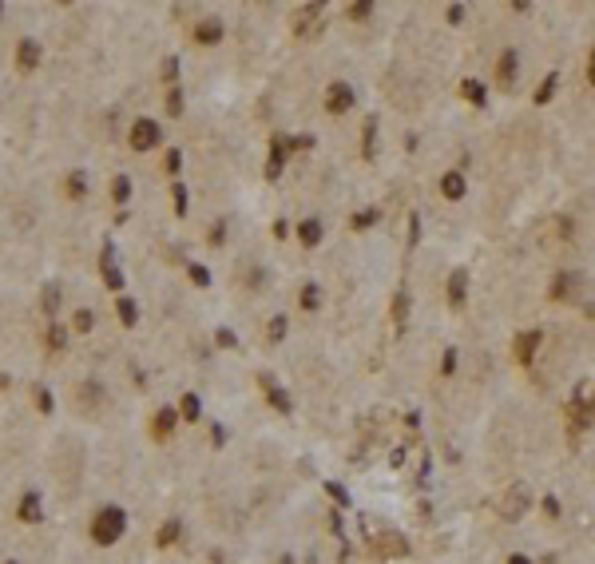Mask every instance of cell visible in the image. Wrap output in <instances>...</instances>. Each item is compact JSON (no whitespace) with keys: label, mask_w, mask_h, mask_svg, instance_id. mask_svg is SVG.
Listing matches in <instances>:
<instances>
[{"label":"cell","mask_w":595,"mask_h":564,"mask_svg":"<svg viewBox=\"0 0 595 564\" xmlns=\"http://www.w3.org/2000/svg\"><path fill=\"white\" fill-rule=\"evenodd\" d=\"M127 525H131L127 509L120 501H103V505H96V513L87 516V540L96 549H115L127 537Z\"/></svg>","instance_id":"1"},{"label":"cell","mask_w":595,"mask_h":564,"mask_svg":"<svg viewBox=\"0 0 595 564\" xmlns=\"http://www.w3.org/2000/svg\"><path fill=\"white\" fill-rule=\"evenodd\" d=\"M163 143V123L155 120V115H139V120L131 123V132H127V148L131 151H151Z\"/></svg>","instance_id":"2"},{"label":"cell","mask_w":595,"mask_h":564,"mask_svg":"<svg viewBox=\"0 0 595 564\" xmlns=\"http://www.w3.org/2000/svg\"><path fill=\"white\" fill-rule=\"evenodd\" d=\"M99 274H103V286L120 298L123 295V282H127V279H123L120 262H115V243H111V239H103V251H99Z\"/></svg>","instance_id":"3"},{"label":"cell","mask_w":595,"mask_h":564,"mask_svg":"<svg viewBox=\"0 0 595 564\" xmlns=\"http://www.w3.org/2000/svg\"><path fill=\"white\" fill-rule=\"evenodd\" d=\"M13 60H16V72H36V68H40V64H44V44H40V40L36 36H20V40H16V56H13Z\"/></svg>","instance_id":"4"},{"label":"cell","mask_w":595,"mask_h":564,"mask_svg":"<svg viewBox=\"0 0 595 564\" xmlns=\"http://www.w3.org/2000/svg\"><path fill=\"white\" fill-rule=\"evenodd\" d=\"M353 84H345V80H334V84L326 87V111L329 115H345V111L353 108Z\"/></svg>","instance_id":"5"},{"label":"cell","mask_w":595,"mask_h":564,"mask_svg":"<svg viewBox=\"0 0 595 564\" xmlns=\"http://www.w3.org/2000/svg\"><path fill=\"white\" fill-rule=\"evenodd\" d=\"M222 36H227V24H222L219 16H203V20H194V44L215 48Z\"/></svg>","instance_id":"6"},{"label":"cell","mask_w":595,"mask_h":564,"mask_svg":"<svg viewBox=\"0 0 595 564\" xmlns=\"http://www.w3.org/2000/svg\"><path fill=\"white\" fill-rule=\"evenodd\" d=\"M16 516L24 521V525H40L44 521V497H40L36 489H28L20 501H16Z\"/></svg>","instance_id":"7"},{"label":"cell","mask_w":595,"mask_h":564,"mask_svg":"<svg viewBox=\"0 0 595 564\" xmlns=\"http://www.w3.org/2000/svg\"><path fill=\"white\" fill-rule=\"evenodd\" d=\"M87 191H92V175H87L84 167H76V171H68V175H64V195L72 199V203L87 199Z\"/></svg>","instance_id":"8"},{"label":"cell","mask_w":595,"mask_h":564,"mask_svg":"<svg viewBox=\"0 0 595 564\" xmlns=\"http://www.w3.org/2000/svg\"><path fill=\"white\" fill-rule=\"evenodd\" d=\"M60 306H64V290H60V282H44V286H40V314H48V318L56 322Z\"/></svg>","instance_id":"9"},{"label":"cell","mask_w":595,"mask_h":564,"mask_svg":"<svg viewBox=\"0 0 595 564\" xmlns=\"http://www.w3.org/2000/svg\"><path fill=\"white\" fill-rule=\"evenodd\" d=\"M286 151H290V139L286 135H274L270 139V163H266V179H278L282 163H286Z\"/></svg>","instance_id":"10"},{"label":"cell","mask_w":595,"mask_h":564,"mask_svg":"<svg viewBox=\"0 0 595 564\" xmlns=\"http://www.w3.org/2000/svg\"><path fill=\"white\" fill-rule=\"evenodd\" d=\"M175 421H179V409H171V405L151 417V433H155V442H167L171 433H175Z\"/></svg>","instance_id":"11"},{"label":"cell","mask_w":595,"mask_h":564,"mask_svg":"<svg viewBox=\"0 0 595 564\" xmlns=\"http://www.w3.org/2000/svg\"><path fill=\"white\" fill-rule=\"evenodd\" d=\"M468 298V270H452L449 274V306H464Z\"/></svg>","instance_id":"12"},{"label":"cell","mask_w":595,"mask_h":564,"mask_svg":"<svg viewBox=\"0 0 595 564\" xmlns=\"http://www.w3.org/2000/svg\"><path fill=\"white\" fill-rule=\"evenodd\" d=\"M464 191H468V179H464L461 171L440 175V195L445 199H464Z\"/></svg>","instance_id":"13"},{"label":"cell","mask_w":595,"mask_h":564,"mask_svg":"<svg viewBox=\"0 0 595 564\" xmlns=\"http://www.w3.org/2000/svg\"><path fill=\"white\" fill-rule=\"evenodd\" d=\"M115 318H120L127 330H131L135 322H139V302H135L131 295H120V298H115Z\"/></svg>","instance_id":"14"},{"label":"cell","mask_w":595,"mask_h":564,"mask_svg":"<svg viewBox=\"0 0 595 564\" xmlns=\"http://www.w3.org/2000/svg\"><path fill=\"white\" fill-rule=\"evenodd\" d=\"M496 80L504 87H512V80H516V48H504L496 60Z\"/></svg>","instance_id":"15"},{"label":"cell","mask_w":595,"mask_h":564,"mask_svg":"<svg viewBox=\"0 0 595 564\" xmlns=\"http://www.w3.org/2000/svg\"><path fill=\"white\" fill-rule=\"evenodd\" d=\"M322 234H326L322 219H302V223H298V243H302V246H317V243H322Z\"/></svg>","instance_id":"16"},{"label":"cell","mask_w":595,"mask_h":564,"mask_svg":"<svg viewBox=\"0 0 595 564\" xmlns=\"http://www.w3.org/2000/svg\"><path fill=\"white\" fill-rule=\"evenodd\" d=\"M72 338V326H64V322H48V330H44V346L48 350H64Z\"/></svg>","instance_id":"17"},{"label":"cell","mask_w":595,"mask_h":564,"mask_svg":"<svg viewBox=\"0 0 595 564\" xmlns=\"http://www.w3.org/2000/svg\"><path fill=\"white\" fill-rule=\"evenodd\" d=\"M182 108H187V96H182V84L179 87H167V99H163V111H167L171 120H179Z\"/></svg>","instance_id":"18"},{"label":"cell","mask_w":595,"mask_h":564,"mask_svg":"<svg viewBox=\"0 0 595 564\" xmlns=\"http://www.w3.org/2000/svg\"><path fill=\"white\" fill-rule=\"evenodd\" d=\"M298 306H302V310H317V306H322V286H317V282H306L302 290H298Z\"/></svg>","instance_id":"19"},{"label":"cell","mask_w":595,"mask_h":564,"mask_svg":"<svg viewBox=\"0 0 595 564\" xmlns=\"http://www.w3.org/2000/svg\"><path fill=\"white\" fill-rule=\"evenodd\" d=\"M536 346H540V334H536V330H524L520 338H516V358H520V362H528V358L536 354Z\"/></svg>","instance_id":"20"},{"label":"cell","mask_w":595,"mask_h":564,"mask_svg":"<svg viewBox=\"0 0 595 564\" xmlns=\"http://www.w3.org/2000/svg\"><path fill=\"white\" fill-rule=\"evenodd\" d=\"M111 199H115V207H123V203H127V199H131V175H115V179H111Z\"/></svg>","instance_id":"21"},{"label":"cell","mask_w":595,"mask_h":564,"mask_svg":"<svg viewBox=\"0 0 595 564\" xmlns=\"http://www.w3.org/2000/svg\"><path fill=\"white\" fill-rule=\"evenodd\" d=\"M199 414H203V405H199V393H182L179 417H182V421H199Z\"/></svg>","instance_id":"22"},{"label":"cell","mask_w":595,"mask_h":564,"mask_svg":"<svg viewBox=\"0 0 595 564\" xmlns=\"http://www.w3.org/2000/svg\"><path fill=\"white\" fill-rule=\"evenodd\" d=\"M171 203H175V215H187V207H191V195H187V187H182V179H175L171 183Z\"/></svg>","instance_id":"23"},{"label":"cell","mask_w":595,"mask_h":564,"mask_svg":"<svg viewBox=\"0 0 595 564\" xmlns=\"http://www.w3.org/2000/svg\"><path fill=\"white\" fill-rule=\"evenodd\" d=\"M92 326H96V314H92L87 306H80L72 314V334H92Z\"/></svg>","instance_id":"24"},{"label":"cell","mask_w":595,"mask_h":564,"mask_svg":"<svg viewBox=\"0 0 595 564\" xmlns=\"http://www.w3.org/2000/svg\"><path fill=\"white\" fill-rule=\"evenodd\" d=\"M159 76H163V84L167 87H179V56H167L163 68H159Z\"/></svg>","instance_id":"25"},{"label":"cell","mask_w":595,"mask_h":564,"mask_svg":"<svg viewBox=\"0 0 595 564\" xmlns=\"http://www.w3.org/2000/svg\"><path fill=\"white\" fill-rule=\"evenodd\" d=\"M461 96H464V99H473L476 108H480V104H485V84H480V80H464Z\"/></svg>","instance_id":"26"},{"label":"cell","mask_w":595,"mask_h":564,"mask_svg":"<svg viewBox=\"0 0 595 564\" xmlns=\"http://www.w3.org/2000/svg\"><path fill=\"white\" fill-rule=\"evenodd\" d=\"M187 279H191L194 286H210V270L203 267V262H187Z\"/></svg>","instance_id":"27"},{"label":"cell","mask_w":595,"mask_h":564,"mask_svg":"<svg viewBox=\"0 0 595 564\" xmlns=\"http://www.w3.org/2000/svg\"><path fill=\"white\" fill-rule=\"evenodd\" d=\"M286 326H290V322H286V314H274V318H270V326H266V338H270V342H282V338H286Z\"/></svg>","instance_id":"28"},{"label":"cell","mask_w":595,"mask_h":564,"mask_svg":"<svg viewBox=\"0 0 595 564\" xmlns=\"http://www.w3.org/2000/svg\"><path fill=\"white\" fill-rule=\"evenodd\" d=\"M179 167H182V151L171 148L167 155H163V171H167V175H179Z\"/></svg>","instance_id":"29"},{"label":"cell","mask_w":595,"mask_h":564,"mask_svg":"<svg viewBox=\"0 0 595 564\" xmlns=\"http://www.w3.org/2000/svg\"><path fill=\"white\" fill-rule=\"evenodd\" d=\"M36 405H40V414H52V409H56V402H52V390H48V386H36Z\"/></svg>","instance_id":"30"},{"label":"cell","mask_w":595,"mask_h":564,"mask_svg":"<svg viewBox=\"0 0 595 564\" xmlns=\"http://www.w3.org/2000/svg\"><path fill=\"white\" fill-rule=\"evenodd\" d=\"M556 84H559L556 76H547L544 84H540V92H536V104H547V99H552V92H556Z\"/></svg>","instance_id":"31"},{"label":"cell","mask_w":595,"mask_h":564,"mask_svg":"<svg viewBox=\"0 0 595 564\" xmlns=\"http://www.w3.org/2000/svg\"><path fill=\"white\" fill-rule=\"evenodd\" d=\"M377 223V211L369 207V211H361V215H353V231H365V227H373Z\"/></svg>","instance_id":"32"},{"label":"cell","mask_w":595,"mask_h":564,"mask_svg":"<svg viewBox=\"0 0 595 564\" xmlns=\"http://www.w3.org/2000/svg\"><path fill=\"white\" fill-rule=\"evenodd\" d=\"M215 342H219L222 350H231V346L238 342V338H234V330H231V326H219V330H215Z\"/></svg>","instance_id":"33"},{"label":"cell","mask_w":595,"mask_h":564,"mask_svg":"<svg viewBox=\"0 0 595 564\" xmlns=\"http://www.w3.org/2000/svg\"><path fill=\"white\" fill-rule=\"evenodd\" d=\"M222 239H227V223H215L210 227V246H222Z\"/></svg>","instance_id":"34"},{"label":"cell","mask_w":595,"mask_h":564,"mask_svg":"<svg viewBox=\"0 0 595 564\" xmlns=\"http://www.w3.org/2000/svg\"><path fill=\"white\" fill-rule=\"evenodd\" d=\"M440 374H457V350H445V362H440Z\"/></svg>","instance_id":"35"},{"label":"cell","mask_w":595,"mask_h":564,"mask_svg":"<svg viewBox=\"0 0 595 564\" xmlns=\"http://www.w3.org/2000/svg\"><path fill=\"white\" fill-rule=\"evenodd\" d=\"M270 405H274V409H290V397L282 390H270Z\"/></svg>","instance_id":"36"},{"label":"cell","mask_w":595,"mask_h":564,"mask_svg":"<svg viewBox=\"0 0 595 564\" xmlns=\"http://www.w3.org/2000/svg\"><path fill=\"white\" fill-rule=\"evenodd\" d=\"M373 135H377V123L369 120L365 123V155H373Z\"/></svg>","instance_id":"37"},{"label":"cell","mask_w":595,"mask_h":564,"mask_svg":"<svg viewBox=\"0 0 595 564\" xmlns=\"http://www.w3.org/2000/svg\"><path fill=\"white\" fill-rule=\"evenodd\" d=\"M290 148H294V151H306V148H314V135H294V139H290Z\"/></svg>","instance_id":"38"},{"label":"cell","mask_w":595,"mask_h":564,"mask_svg":"<svg viewBox=\"0 0 595 564\" xmlns=\"http://www.w3.org/2000/svg\"><path fill=\"white\" fill-rule=\"evenodd\" d=\"M175 533H179V525L171 521V525H163V533H159V540H163V544H171V540H175Z\"/></svg>","instance_id":"39"},{"label":"cell","mask_w":595,"mask_h":564,"mask_svg":"<svg viewBox=\"0 0 595 564\" xmlns=\"http://www.w3.org/2000/svg\"><path fill=\"white\" fill-rule=\"evenodd\" d=\"M587 84L595 87V48H592V56H587Z\"/></svg>","instance_id":"40"},{"label":"cell","mask_w":595,"mask_h":564,"mask_svg":"<svg viewBox=\"0 0 595 564\" xmlns=\"http://www.w3.org/2000/svg\"><path fill=\"white\" fill-rule=\"evenodd\" d=\"M286 234H290V223H274V239H286Z\"/></svg>","instance_id":"41"},{"label":"cell","mask_w":595,"mask_h":564,"mask_svg":"<svg viewBox=\"0 0 595 564\" xmlns=\"http://www.w3.org/2000/svg\"><path fill=\"white\" fill-rule=\"evenodd\" d=\"M512 564H528V561H524V556H512Z\"/></svg>","instance_id":"42"},{"label":"cell","mask_w":595,"mask_h":564,"mask_svg":"<svg viewBox=\"0 0 595 564\" xmlns=\"http://www.w3.org/2000/svg\"><path fill=\"white\" fill-rule=\"evenodd\" d=\"M0 20H4V0H0Z\"/></svg>","instance_id":"43"},{"label":"cell","mask_w":595,"mask_h":564,"mask_svg":"<svg viewBox=\"0 0 595 564\" xmlns=\"http://www.w3.org/2000/svg\"><path fill=\"white\" fill-rule=\"evenodd\" d=\"M4 564H20V561H4Z\"/></svg>","instance_id":"44"}]
</instances>
